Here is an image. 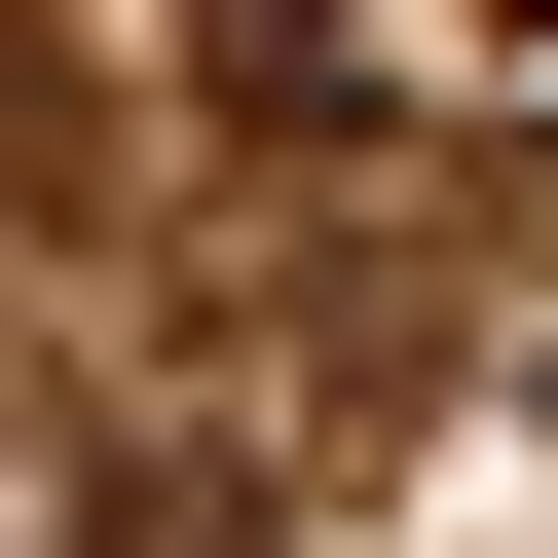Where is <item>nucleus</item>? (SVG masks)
<instances>
[{
	"instance_id": "obj_1",
	"label": "nucleus",
	"mask_w": 558,
	"mask_h": 558,
	"mask_svg": "<svg viewBox=\"0 0 558 558\" xmlns=\"http://www.w3.org/2000/svg\"><path fill=\"white\" fill-rule=\"evenodd\" d=\"M223 38H336V0H223Z\"/></svg>"
}]
</instances>
